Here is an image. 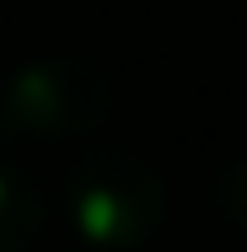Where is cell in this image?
<instances>
[{"label": "cell", "mask_w": 247, "mask_h": 252, "mask_svg": "<svg viewBox=\"0 0 247 252\" xmlns=\"http://www.w3.org/2000/svg\"><path fill=\"white\" fill-rule=\"evenodd\" d=\"M65 204L75 231L107 252L145 247L167 220V183L140 151L92 145L65 166Z\"/></svg>", "instance_id": "1"}, {"label": "cell", "mask_w": 247, "mask_h": 252, "mask_svg": "<svg viewBox=\"0 0 247 252\" xmlns=\"http://www.w3.org/2000/svg\"><path fill=\"white\" fill-rule=\"evenodd\" d=\"M118 86L86 54H43L0 86V124L22 140H81L113 118Z\"/></svg>", "instance_id": "2"}, {"label": "cell", "mask_w": 247, "mask_h": 252, "mask_svg": "<svg viewBox=\"0 0 247 252\" xmlns=\"http://www.w3.org/2000/svg\"><path fill=\"white\" fill-rule=\"evenodd\" d=\"M43 220H49V193L38 188V177L0 161V252H27L43 236Z\"/></svg>", "instance_id": "3"}, {"label": "cell", "mask_w": 247, "mask_h": 252, "mask_svg": "<svg viewBox=\"0 0 247 252\" xmlns=\"http://www.w3.org/2000/svg\"><path fill=\"white\" fill-rule=\"evenodd\" d=\"M215 209H220V220L247 236V151L231 156L220 172H215Z\"/></svg>", "instance_id": "4"}]
</instances>
